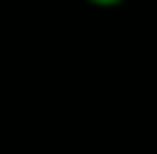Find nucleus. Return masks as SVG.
Instances as JSON below:
<instances>
[{
    "mask_svg": "<svg viewBox=\"0 0 157 154\" xmlns=\"http://www.w3.org/2000/svg\"><path fill=\"white\" fill-rule=\"evenodd\" d=\"M87 3H93V6H119L125 0H87Z\"/></svg>",
    "mask_w": 157,
    "mask_h": 154,
    "instance_id": "1",
    "label": "nucleus"
}]
</instances>
